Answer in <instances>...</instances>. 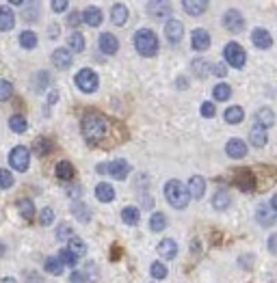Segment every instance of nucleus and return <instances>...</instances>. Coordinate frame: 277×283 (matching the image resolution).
I'll list each match as a JSON object with an SVG mask.
<instances>
[{"label": "nucleus", "mask_w": 277, "mask_h": 283, "mask_svg": "<svg viewBox=\"0 0 277 283\" xmlns=\"http://www.w3.org/2000/svg\"><path fill=\"white\" fill-rule=\"evenodd\" d=\"M216 115V108L212 102H204L202 104V117H208V119H212V117Z\"/></svg>", "instance_id": "obj_47"}, {"label": "nucleus", "mask_w": 277, "mask_h": 283, "mask_svg": "<svg viewBox=\"0 0 277 283\" xmlns=\"http://www.w3.org/2000/svg\"><path fill=\"white\" fill-rule=\"evenodd\" d=\"M164 37L171 41V45L174 43H180L182 37H184V26L180 19H167V24H164Z\"/></svg>", "instance_id": "obj_8"}, {"label": "nucleus", "mask_w": 277, "mask_h": 283, "mask_svg": "<svg viewBox=\"0 0 277 283\" xmlns=\"http://www.w3.org/2000/svg\"><path fill=\"white\" fill-rule=\"evenodd\" d=\"M11 186H13V173L11 171H6V169H0V188L6 190Z\"/></svg>", "instance_id": "obj_44"}, {"label": "nucleus", "mask_w": 277, "mask_h": 283, "mask_svg": "<svg viewBox=\"0 0 277 283\" xmlns=\"http://www.w3.org/2000/svg\"><path fill=\"white\" fill-rule=\"evenodd\" d=\"M190 45H193V50L197 52H204L210 48V32L206 28H195L190 32Z\"/></svg>", "instance_id": "obj_9"}, {"label": "nucleus", "mask_w": 277, "mask_h": 283, "mask_svg": "<svg viewBox=\"0 0 277 283\" xmlns=\"http://www.w3.org/2000/svg\"><path fill=\"white\" fill-rule=\"evenodd\" d=\"M223 119L228 123H232V126H236V123H240L245 119V110L240 106H230V108H226V113H223Z\"/></svg>", "instance_id": "obj_25"}, {"label": "nucleus", "mask_w": 277, "mask_h": 283, "mask_svg": "<svg viewBox=\"0 0 277 283\" xmlns=\"http://www.w3.org/2000/svg\"><path fill=\"white\" fill-rule=\"evenodd\" d=\"M98 173H108V164H100V167H98Z\"/></svg>", "instance_id": "obj_55"}, {"label": "nucleus", "mask_w": 277, "mask_h": 283, "mask_svg": "<svg viewBox=\"0 0 277 283\" xmlns=\"http://www.w3.org/2000/svg\"><path fill=\"white\" fill-rule=\"evenodd\" d=\"M258 223L260 225H266V227L273 225L275 223V212L268 206H260L258 208Z\"/></svg>", "instance_id": "obj_35"}, {"label": "nucleus", "mask_w": 277, "mask_h": 283, "mask_svg": "<svg viewBox=\"0 0 277 283\" xmlns=\"http://www.w3.org/2000/svg\"><path fill=\"white\" fill-rule=\"evenodd\" d=\"M247 143L242 141V139H230L226 143V154L230 158H234V160H240V158H245L247 156Z\"/></svg>", "instance_id": "obj_10"}, {"label": "nucleus", "mask_w": 277, "mask_h": 283, "mask_svg": "<svg viewBox=\"0 0 277 283\" xmlns=\"http://www.w3.org/2000/svg\"><path fill=\"white\" fill-rule=\"evenodd\" d=\"M236 184H238V188H240V190H245V193H249V190H254V186H256V182H254V177H252V175L240 177V180L236 182Z\"/></svg>", "instance_id": "obj_46"}, {"label": "nucleus", "mask_w": 277, "mask_h": 283, "mask_svg": "<svg viewBox=\"0 0 277 283\" xmlns=\"http://www.w3.org/2000/svg\"><path fill=\"white\" fill-rule=\"evenodd\" d=\"M98 45H100V50L104 54H115L120 50V41H117V37L113 32H102L100 39H98Z\"/></svg>", "instance_id": "obj_15"}, {"label": "nucleus", "mask_w": 277, "mask_h": 283, "mask_svg": "<svg viewBox=\"0 0 277 283\" xmlns=\"http://www.w3.org/2000/svg\"><path fill=\"white\" fill-rule=\"evenodd\" d=\"M190 69L195 71V76H200V78H206L208 76V71H210V65L204 61V58H195L193 63H190Z\"/></svg>", "instance_id": "obj_39"}, {"label": "nucleus", "mask_w": 277, "mask_h": 283, "mask_svg": "<svg viewBox=\"0 0 277 283\" xmlns=\"http://www.w3.org/2000/svg\"><path fill=\"white\" fill-rule=\"evenodd\" d=\"M16 26V13L9 6H0V30H11Z\"/></svg>", "instance_id": "obj_22"}, {"label": "nucleus", "mask_w": 277, "mask_h": 283, "mask_svg": "<svg viewBox=\"0 0 277 283\" xmlns=\"http://www.w3.org/2000/svg\"><path fill=\"white\" fill-rule=\"evenodd\" d=\"M56 100H58V95H56V91H50V95H48V102H50V104H54Z\"/></svg>", "instance_id": "obj_54"}, {"label": "nucleus", "mask_w": 277, "mask_h": 283, "mask_svg": "<svg viewBox=\"0 0 277 283\" xmlns=\"http://www.w3.org/2000/svg\"><path fill=\"white\" fill-rule=\"evenodd\" d=\"M212 97L216 102H226V100H230L232 97V87H230L228 82H219L216 87L212 89Z\"/></svg>", "instance_id": "obj_30"}, {"label": "nucleus", "mask_w": 277, "mask_h": 283, "mask_svg": "<svg viewBox=\"0 0 277 283\" xmlns=\"http://www.w3.org/2000/svg\"><path fill=\"white\" fill-rule=\"evenodd\" d=\"M68 249L76 255V258H84V255H87V245H84L78 236H72V238L68 240Z\"/></svg>", "instance_id": "obj_29"}, {"label": "nucleus", "mask_w": 277, "mask_h": 283, "mask_svg": "<svg viewBox=\"0 0 277 283\" xmlns=\"http://www.w3.org/2000/svg\"><path fill=\"white\" fill-rule=\"evenodd\" d=\"M156 251H158V255H160L162 260H174L178 255V242L174 238H164V240L158 242Z\"/></svg>", "instance_id": "obj_16"}, {"label": "nucleus", "mask_w": 277, "mask_h": 283, "mask_svg": "<svg viewBox=\"0 0 277 283\" xmlns=\"http://www.w3.org/2000/svg\"><path fill=\"white\" fill-rule=\"evenodd\" d=\"M106 132H108V123H106V119H104L102 115H98V113L84 115V119H82V136H84V141H87L89 145L102 143V139L106 136Z\"/></svg>", "instance_id": "obj_1"}, {"label": "nucleus", "mask_w": 277, "mask_h": 283, "mask_svg": "<svg viewBox=\"0 0 277 283\" xmlns=\"http://www.w3.org/2000/svg\"><path fill=\"white\" fill-rule=\"evenodd\" d=\"M54 173L58 180H63V182H70L72 177H74V167H72V162L68 160H61L56 164V169H54Z\"/></svg>", "instance_id": "obj_27"}, {"label": "nucleus", "mask_w": 277, "mask_h": 283, "mask_svg": "<svg viewBox=\"0 0 277 283\" xmlns=\"http://www.w3.org/2000/svg\"><path fill=\"white\" fill-rule=\"evenodd\" d=\"M0 255H4V247L2 245H0Z\"/></svg>", "instance_id": "obj_57"}, {"label": "nucleus", "mask_w": 277, "mask_h": 283, "mask_svg": "<svg viewBox=\"0 0 277 283\" xmlns=\"http://www.w3.org/2000/svg\"><path fill=\"white\" fill-rule=\"evenodd\" d=\"M186 190H188V197H193V199H202V197L206 195V180H204L202 175H193L186 184Z\"/></svg>", "instance_id": "obj_13"}, {"label": "nucleus", "mask_w": 277, "mask_h": 283, "mask_svg": "<svg viewBox=\"0 0 277 283\" xmlns=\"http://www.w3.org/2000/svg\"><path fill=\"white\" fill-rule=\"evenodd\" d=\"M252 41H254V45L256 48H262V50H268L273 45V37H271V32H268L266 28H254V32H252Z\"/></svg>", "instance_id": "obj_14"}, {"label": "nucleus", "mask_w": 277, "mask_h": 283, "mask_svg": "<svg viewBox=\"0 0 277 283\" xmlns=\"http://www.w3.org/2000/svg\"><path fill=\"white\" fill-rule=\"evenodd\" d=\"M148 11L152 13V15L160 17V15H169L171 13V6L167 2H150L148 4Z\"/></svg>", "instance_id": "obj_38"}, {"label": "nucleus", "mask_w": 277, "mask_h": 283, "mask_svg": "<svg viewBox=\"0 0 277 283\" xmlns=\"http://www.w3.org/2000/svg\"><path fill=\"white\" fill-rule=\"evenodd\" d=\"M102 19H104V13H102L100 6H96V4L87 6V9L82 11V22L89 24L91 28H98V26L102 24Z\"/></svg>", "instance_id": "obj_12"}, {"label": "nucleus", "mask_w": 277, "mask_h": 283, "mask_svg": "<svg viewBox=\"0 0 277 283\" xmlns=\"http://www.w3.org/2000/svg\"><path fill=\"white\" fill-rule=\"evenodd\" d=\"M72 214H74L76 221H80V223L91 221V210L84 206V203H74V206H72Z\"/></svg>", "instance_id": "obj_31"}, {"label": "nucleus", "mask_w": 277, "mask_h": 283, "mask_svg": "<svg viewBox=\"0 0 277 283\" xmlns=\"http://www.w3.org/2000/svg\"><path fill=\"white\" fill-rule=\"evenodd\" d=\"M56 238L61 240V242H68L72 238V227L68 225V223H61L58 225V232H56Z\"/></svg>", "instance_id": "obj_45"}, {"label": "nucleus", "mask_w": 277, "mask_h": 283, "mask_svg": "<svg viewBox=\"0 0 277 283\" xmlns=\"http://www.w3.org/2000/svg\"><path fill=\"white\" fill-rule=\"evenodd\" d=\"M9 164H11V169L18 171V173H24V171L28 169V164H30V151L26 149L24 145L13 147L9 151Z\"/></svg>", "instance_id": "obj_5"}, {"label": "nucleus", "mask_w": 277, "mask_h": 283, "mask_svg": "<svg viewBox=\"0 0 277 283\" xmlns=\"http://www.w3.org/2000/svg\"><path fill=\"white\" fill-rule=\"evenodd\" d=\"M223 58H226L223 63H228L230 67L242 69V67H245V63H247V52H245V48H242L240 43L230 41L226 48H223Z\"/></svg>", "instance_id": "obj_4"}, {"label": "nucleus", "mask_w": 277, "mask_h": 283, "mask_svg": "<svg viewBox=\"0 0 277 283\" xmlns=\"http://www.w3.org/2000/svg\"><path fill=\"white\" fill-rule=\"evenodd\" d=\"M50 149H52V145H50L48 141H46V139H42V141H39V143L35 145V151H37L39 156H46V154H48Z\"/></svg>", "instance_id": "obj_48"}, {"label": "nucleus", "mask_w": 277, "mask_h": 283, "mask_svg": "<svg viewBox=\"0 0 277 283\" xmlns=\"http://www.w3.org/2000/svg\"><path fill=\"white\" fill-rule=\"evenodd\" d=\"M96 197H98V201H102V203H110L115 199V188L110 186L108 182H100L96 186Z\"/></svg>", "instance_id": "obj_20"}, {"label": "nucleus", "mask_w": 277, "mask_h": 283, "mask_svg": "<svg viewBox=\"0 0 277 283\" xmlns=\"http://www.w3.org/2000/svg\"><path fill=\"white\" fill-rule=\"evenodd\" d=\"M164 197H167L169 206L176 208V210H184L190 201L186 186H184L182 182H178V180H169L167 184H164Z\"/></svg>", "instance_id": "obj_2"}, {"label": "nucleus", "mask_w": 277, "mask_h": 283, "mask_svg": "<svg viewBox=\"0 0 277 283\" xmlns=\"http://www.w3.org/2000/svg\"><path fill=\"white\" fill-rule=\"evenodd\" d=\"M182 6L188 15H202V13L208 11L210 4H208V0H184Z\"/></svg>", "instance_id": "obj_18"}, {"label": "nucleus", "mask_w": 277, "mask_h": 283, "mask_svg": "<svg viewBox=\"0 0 277 283\" xmlns=\"http://www.w3.org/2000/svg\"><path fill=\"white\" fill-rule=\"evenodd\" d=\"M46 273L48 275H54V277H58V275H63V264L58 258H48L46 260Z\"/></svg>", "instance_id": "obj_37"}, {"label": "nucleus", "mask_w": 277, "mask_h": 283, "mask_svg": "<svg viewBox=\"0 0 277 283\" xmlns=\"http://www.w3.org/2000/svg\"><path fill=\"white\" fill-rule=\"evenodd\" d=\"M68 50L70 52H82L84 50V37L80 32H72L68 37Z\"/></svg>", "instance_id": "obj_34"}, {"label": "nucleus", "mask_w": 277, "mask_h": 283, "mask_svg": "<svg viewBox=\"0 0 277 283\" xmlns=\"http://www.w3.org/2000/svg\"><path fill=\"white\" fill-rule=\"evenodd\" d=\"M58 260H61L63 266H76V262H78V258L70 251V249H61V253H58Z\"/></svg>", "instance_id": "obj_41"}, {"label": "nucleus", "mask_w": 277, "mask_h": 283, "mask_svg": "<svg viewBox=\"0 0 277 283\" xmlns=\"http://www.w3.org/2000/svg\"><path fill=\"white\" fill-rule=\"evenodd\" d=\"M11 95H13V84L9 80H0V102L11 100Z\"/></svg>", "instance_id": "obj_43"}, {"label": "nucleus", "mask_w": 277, "mask_h": 283, "mask_svg": "<svg viewBox=\"0 0 277 283\" xmlns=\"http://www.w3.org/2000/svg\"><path fill=\"white\" fill-rule=\"evenodd\" d=\"M52 221H54V210H52V208H44L42 212H39V223H42L44 227H50Z\"/></svg>", "instance_id": "obj_42"}, {"label": "nucleus", "mask_w": 277, "mask_h": 283, "mask_svg": "<svg viewBox=\"0 0 277 283\" xmlns=\"http://www.w3.org/2000/svg\"><path fill=\"white\" fill-rule=\"evenodd\" d=\"M167 227V216L162 212H154L150 219V229L152 232H162V229Z\"/></svg>", "instance_id": "obj_36"}, {"label": "nucleus", "mask_w": 277, "mask_h": 283, "mask_svg": "<svg viewBox=\"0 0 277 283\" xmlns=\"http://www.w3.org/2000/svg\"><path fill=\"white\" fill-rule=\"evenodd\" d=\"M249 143L254 145V147H264L266 145V130L260 128V126H254L252 132H249Z\"/></svg>", "instance_id": "obj_24"}, {"label": "nucleus", "mask_w": 277, "mask_h": 283, "mask_svg": "<svg viewBox=\"0 0 277 283\" xmlns=\"http://www.w3.org/2000/svg\"><path fill=\"white\" fill-rule=\"evenodd\" d=\"M50 6H52V11H54V13H63L70 6V2H68V0H52Z\"/></svg>", "instance_id": "obj_49"}, {"label": "nucleus", "mask_w": 277, "mask_h": 283, "mask_svg": "<svg viewBox=\"0 0 277 283\" xmlns=\"http://www.w3.org/2000/svg\"><path fill=\"white\" fill-rule=\"evenodd\" d=\"M268 251H271V253L277 251V236H275V234L271 236V238H268Z\"/></svg>", "instance_id": "obj_53"}, {"label": "nucleus", "mask_w": 277, "mask_h": 283, "mask_svg": "<svg viewBox=\"0 0 277 283\" xmlns=\"http://www.w3.org/2000/svg\"><path fill=\"white\" fill-rule=\"evenodd\" d=\"M98 84H100V78L94 69H80L76 74V87L82 91V93H96Z\"/></svg>", "instance_id": "obj_6"}, {"label": "nucleus", "mask_w": 277, "mask_h": 283, "mask_svg": "<svg viewBox=\"0 0 277 283\" xmlns=\"http://www.w3.org/2000/svg\"><path fill=\"white\" fill-rule=\"evenodd\" d=\"M0 283H18L16 279H13V277H4L2 281H0Z\"/></svg>", "instance_id": "obj_56"}, {"label": "nucleus", "mask_w": 277, "mask_h": 283, "mask_svg": "<svg viewBox=\"0 0 277 283\" xmlns=\"http://www.w3.org/2000/svg\"><path fill=\"white\" fill-rule=\"evenodd\" d=\"M150 275H152L154 279L160 281V279L167 277V266H164L162 262H154V264H152V268H150Z\"/></svg>", "instance_id": "obj_40"}, {"label": "nucleus", "mask_w": 277, "mask_h": 283, "mask_svg": "<svg viewBox=\"0 0 277 283\" xmlns=\"http://www.w3.org/2000/svg\"><path fill=\"white\" fill-rule=\"evenodd\" d=\"M89 279H87V275H82V273H72L70 275V283H87Z\"/></svg>", "instance_id": "obj_50"}, {"label": "nucleus", "mask_w": 277, "mask_h": 283, "mask_svg": "<svg viewBox=\"0 0 277 283\" xmlns=\"http://www.w3.org/2000/svg\"><path fill=\"white\" fill-rule=\"evenodd\" d=\"M110 19H113L115 26H124L128 22V6L122 2H115L113 9H110Z\"/></svg>", "instance_id": "obj_21"}, {"label": "nucleus", "mask_w": 277, "mask_h": 283, "mask_svg": "<svg viewBox=\"0 0 277 283\" xmlns=\"http://www.w3.org/2000/svg\"><path fill=\"white\" fill-rule=\"evenodd\" d=\"M134 48L141 56H156L158 54V37L150 28H138L134 32Z\"/></svg>", "instance_id": "obj_3"}, {"label": "nucleus", "mask_w": 277, "mask_h": 283, "mask_svg": "<svg viewBox=\"0 0 277 283\" xmlns=\"http://www.w3.org/2000/svg\"><path fill=\"white\" fill-rule=\"evenodd\" d=\"M122 221L126 223V225H138V221H141V212H138V208L126 206L122 210Z\"/></svg>", "instance_id": "obj_26"}, {"label": "nucleus", "mask_w": 277, "mask_h": 283, "mask_svg": "<svg viewBox=\"0 0 277 283\" xmlns=\"http://www.w3.org/2000/svg\"><path fill=\"white\" fill-rule=\"evenodd\" d=\"M9 128H11V132L24 134L26 128H28V123H26V119H24L22 115H11L9 117Z\"/></svg>", "instance_id": "obj_33"}, {"label": "nucleus", "mask_w": 277, "mask_h": 283, "mask_svg": "<svg viewBox=\"0 0 277 283\" xmlns=\"http://www.w3.org/2000/svg\"><path fill=\"white\" fill-rule=\"evenodd\" d=\"M18 210H20V214H22L26 221H32V219H35V214H37L35 203H32L28 197H24V199L18 201Z\"/></svg>", "instance_id": "obj_23"}, {"label": "nucleus", "mask_w": 277, "mask_h": 283, "mask_svg": "<svg viewBox=\"0 0 277 283\" xmlns=\"http://www.w3.org/2000/svg\"><path fill=\"white\" fill-rule=\"evenodd\" d=\"M72 52L68 48H56L52 52V65H54L56 69H70L72 67Z\"/></svg>", "instance_id": "obj_11"}, {"label": "nucleus", "mask_w": 277, "mask_h": 283, "mask_svg": "<svg viewBox=\"0 0 277 283\" xmlns=\"http://www.w3.org/2000/svg\"><path fill=\"white\" fill-rule=\"evenodd\" d=\"M230 203H232V199H230V193H228V190H216L214 197H212V208L221 212V210L230 208Z\"/></svg>", "instance_id": "obj_28"}, {"label": "nucleus", "mask_w": 277, "mask_h": 283, "mask_svg": "<svg viewBox=\"0 0 277 283\" xmlns=\"http://www.w3.org/2000/svg\"><path fill=\"white\" fill-rule=\"evenodd\" d=\"M80 22H82V15L80 13H70V26H74V28H78V26H80Z\"/></svg>", "instance_id": "obj_52"}, {"label": "nucleus", "mask_w": 277, "mask_h": 283, "mask_svg": "<svg viewBox=\"0 0 277 283\" xmlns=\"http://www.w3.org/2000/svg\"><path fill=\"white\" fill-rule=\"evenodd\" d=\"M223 26L230 30V32H242L245 30V17H242L240 11L236 9H228L226 13H223Z\"/></svg>", "instance_id": "obj_7"}, {"label": "nucleus", "mask_w": 277, "mask_h": 283, "mask_svg": "<svg viewBox=\"0 0 277 283\" xmlns=\"http://www.w3.org/2000/svg\"><path fill=\"white\" fill-rule=\"evenodd\" d=\"M256 126H260V128H273L275 126V115H273V110L271 108H260L258 113H256Z\"/></svg>", "instance_id": "obj_19"}, {"label": "nucleus", "mask_w": 277, "mask_h": 283, "mask_svg": "<svg viewBox=\"0 0 277 283\" xmlns=\"http://www.w3.org/2000/svg\"><path fill=\"white\" fill-rule=\"evenodd\" d=\"M212 71H214V76H216V78L228 76V67H226V63H216L214 67H212Z\"/></svg>", "instance_id": "obj_51"}, {"label": "nucleus", "mask_w": 277, "mask_h": 283, "mask_svg": "<svg viewBox=\"0 0 277 283\" xmlns=\"http://www.w3.org/2000/svg\"><path fill=\"white\" fill-rule=\"evenodd\" d=\"M18 41H20V45H22L24 50H32L37 45V35L32 30H24V32H20Z\"/></svg>", "instance_id": "obj_32"}, {"label": "nucleus", "mask_w": 277, "mask_h": 283, "mask_svg": "<svg viewBox=\"0 0 277 283\" xmlns=\"http://www.w3.org/2000/svg\"><path fill=\"white\" fill-rule=\"evenodd\" d=\"M108 173H110V177L113 180H126L128 177V173H130V164L126 162V160H113L108 164Z\"/></svg>", "instance_id": "obj_17"}]
</instances>
